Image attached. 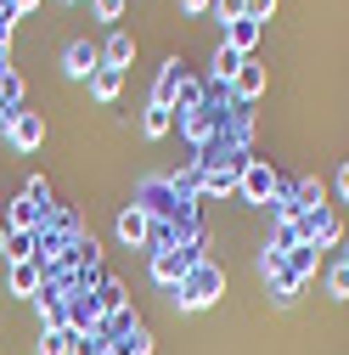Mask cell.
Instances as JSON below:
<instances>
[{"label":"cell","instance_id":"obj_34","mask_svg":"<svg viewBox=\"0 0 349 355\" xmlns=\"http://www.w3.org/2000/svg\"><path fill=\"white\" fill-rule=\"evenodd\" d=\"M181 6H186V12H208V6H214V0H181Z\"/></svg>","mask_w":349,"mask_h":355},{"label":"cell","instance_id":"obj_15","mask_svg":"<svg viewBox=\"0 0 349 355\" xmlns=\"http://www.w3.org/2000/svg\"><path fill=\"white\" fill-rule=\"evenodd\" d=\"M147 232H152V220H147L141 209H124V214H118V237H124L129 248H147Z\"/></svg>","mask_w":349,"mask_h":355},{"label":"cell","instance_id":"obj_23","mask_svg":"<svg viewBox=\"0 0 349 355\" xmlns=\"http://www.w3.org/2000/svg\"><path fill=\"white\" fill-rule=\"evenodd\" d=\"M287 271H293V277L304 282V277H310V271H316V248H310V243H298V248L287 254Z\"/></svg>","mask_w":349,"mask_h":355},{"label":"cell","instance_id":"obj_31","mask_svg":"<svg viewBox=\"0 0 349 355\" xmlns=\"http://www.w3.org/2000/svg\"><path fill=\"white\" fill-rule=\"evenodd\" d=\"M23 107H6V102H0V136H6V130H12V119H17Z\"/></svg>","mask_w":349,"mask_h":355},{"label":"cell","instance_id":"obj_26","mask_svg":"<svg viewBox=\"0 0 349 355\" xmlns=\"http://www.w3.org/2000/svg\"><path fill=\"white\" fill-rule=\"evenodd\" d=\"M0 102H6V107H23V79H17V73H0Z\"/></svg>","mask_w":349,"mask_h":355},{"label":"cell","instance_id":"obj_4","mask_svg":"<svg viewBox=\"0 0 349 355\" xmlns=\"http://www.w3.org/2000/svg\"><path fill=\"white\" fill-rule=\"evenodd\" d=\"M276 181L282 175L265 164V158H248V169H242V181H237V192L248 198V203H271L276 198Z\"/></svg>","mask_w":349,"mask_h":355},{"label":"cell","instance_id":"obj_7","mask_svg":"<svg viewBox=\"0 0 349 355\" xmlns=\"http://www.w3.org/2000/svg\"><path fill=\"white\" fill-rule=\"evenodd\" d=\"M46 220H51V203H39V198H12V209H6V226L12 232H39V226H46Z\"/></svg>","mask_w":349,"mask_h":355},{"label":"cell","instance_id":"obj_18","mask_svg":"<svg viewBox=\"0 0 349 355\" xmlns=\"http://www.w3.org/2000/svg\"><path fill=\"white\" fill-rule=\"evenodd\" d=\"M242 62H248V57H237V51L226 46V40H220V51H214V62H208V68H214V79H220V85H231Z\"/></svg>","mask_w":349,"mask_h":355},{"label":"cell","instance_id":"obj_36","mask_svg":"<svg viewBox=\"0 0 349 355\" xmlns=\"http://www.w3.org/2000/svg\"><path fill=\"white\" fill-rule=\"evenodd\" d=\"M0 73H12V57H6V51H0Z\"/></svg>","mask_w":349,"mask_h":355},{"label":"cell","instance_id":"obj_2","mask_svg":"<svg viewBox=\"0 0 349 355\" xmlns=\"http://www.w3.org/2000/svg\"><path fill=\"white\" fill-rule=\"evenodd\" d=\"M136 209L147 220H174V214H181V198H174L169 175H147V181H136Z\"/></svg>","mask_w":349,"mask_h":355},{"label":"cell","instance_id":"obj_14","mask_svg":"<svg viewBox=\"0 0 349 355\" xmlns=\"http://www.w3.org/2000/svg\"><path fill=\"white\" fill-rule=\"evenodd\" d=\"M231 91H237V102H253L259 91H265V62H253V57H248V62L237 68V79H231Z\"/></svg>","mask_w":349,"mask_h":355},{"label":"cell","instance_id":"obj_33","mask_svg":"<svg viewBox=\"0 0 349 355\" xmlns=\"http://www.w3.org/2000/svg\"><path fill=\"white\" fill-rule=\"evenodd\" d=\"M6 243H12V226H6V220H0V259H6Z\"/></svg>","mask_w":349,"mask_h":355},{"label":"cell","instance_id":"obj_1","mask_svg":"<svg viewBox=\"0 0 349 355\" xmlns=\"http://www.w3.org/2000/svg\"><path fill=\"white\" fill-rule=\"evenodd\" d=\"M220 293H226V271H220L214 259H192V271L181 277V288H174L181 310H208Z\"/></svg>","mask_w":349,"mask_h":355},{"label":"cell","instance_id":"obj_24","mask_svg":"<svg viewBox=\"0 0 349 355\" xmlns=\"http://www.w3.org/2000/svg\"><path fill=\"white\" fill-rule=\"evenodd\" d=\"M214 17H220L226 28H231V23H242V17H248V0H214Z\"/></svg>","mask_w":349,"mask_h":355},{"label":"cell","instance_id":"obj_12","mask_svg":"<svg viewBox=\"0 0 349 355\" xmlns=\"http://www.w3.org/2000/svg\"><path fill=\"white\" fill-rule=\"evenodd\" d=\"M169 187H174V198H181V203H197V198H203V164H197V158L181 164V169L169 175Z\"/></svg>","mask_w":349,"mask_h":355},{"label":"cell","instance_id":"obj_13","mask_svg":"<svg viewBox=\"0 0 349 355\" xmlns=\"http://www.w3.org/2000/svg\"><path fill=\"white\" fill-rule=\"evenodd\" d=\"M259 34H265V23H259V17H242V23H231V28H226V46H231L237 57H253Z\"/></svg>","mask_w":349,"mask_h":355},{"label":"cell","instance_id":"obj_37","mask_svg":"<svg viewBox=\"0 0 349 355\" xmlns=\"http://www.w3.org/2000/svg\"><path fill=\"white\" fill-rule=\"evenodd\" d=\"M338 259H343V265H349V237H343V254H338Z\"/></svg>","mask_w":349,"mask_h":355},{"label":"cell","instance_id":"obj_28","mask_svg":"<svg viewBox=\"0 0 349 355\" xmlns=\"http://www.w3.org/2000/svg\"><path fill=\"white\" fill-rule=\"evenodd\" d=\"M28 198H39V203H51V181H46V175H28V187H23Z\"/></svg>","mask_w":349,"mask_h":355},{"label":"cell","instance_id":"obj_27","mask_svg":"<svg viewBox=\"0 0 349 355\" xmlns=\"http://www.w3.org/2000/svg\"><path fill=\"white\" fill-rule=\"evenodd\" d=\"M91 6H96L102 23H118V17H124V0H91Z\"/></svg>","mask_w":349,"mask_h":355},{"label":"cell","instance_id":"obj_35","mask_svg":"<svg viewBox=\"0 0 349 355\" xmlns=\"http://www.w3.org/2000/svg\"><path fill=\"white\" fill-rule=\"evenodd\" d=\"M34 6H39V0H12V12H17V17H23V12H34Z\"/></svg>","mask_w":349,"mask_h":355},{"label":"cell","instance_id":"obj_5","mask_svg":"<svg viewBox=\"0 0 349 355\" xmlns=\"http://www.w3.org/2000/svg\"><path fill=\"white\" fill-rule=\"evenodd\" d=\"M186 271H192V254H186V248H158V254H152V282H158V288H181Z\"/></svg>","mask_w":349,"mask_h":355},{"label":"cell","instance_id":"obj_16","mask_svg":"<svg viewBox=\"0 0 349 355\" xmlns=\"http://www.w3.org/2000/svg\"><path fill=\"white\" fill-rule=\"evenodd\" d=\"M96 310H102V322L124 310V282H118V277H102V282H96Z\"/></svg>","mask_w":349,"mask_h":355},{"label":"cell","instance_id":"obj_20","mask_svg":"<svg viewBox=\"0 0 349 355\" xmlns=\"http://www.w3.org/2000/svg\"><path fill=\"white\" fill-rule=\"evenodd\" d=\"M68 344H73V327H46L39 333V355H68Z\"/></svg>","mask_w":349,"mask_h":355},{"label":"cell","instance_id":"obj_11","mask_svg":"<svg viewBox=\"0 0 349 355\" xmlns=\"http://www.w3.org/2000/svg\"><path fill=\"white\" fill-rule=\"evenodd\" d=\"M129 62H136V40H129L124 28H113V34L102 40V68H118V73H124Z\"/></svg>","mask_w":349,"mask_h":355},{"label":"cell","instance_id":"obj_32","mask_svg":"<svg viewBox=\"0 0 349 355\" xmlns=\"http://www.w3.org/2000/svg\"><path fill=\"white\" fill-rule=\"evenodd\" d=\"M338 198H349V164L338 169Z\"/></svg>","mask_w":349,"mask_h":355},{"label":"cell","instance_id":"obj_8","mask_svg":"<svg viewBox=\"0 0 349 355\" xmlns=\"http://www.w3.org/2000/svg\"><path fill=\"white\" fill-rule=\"evenodd\" d=\"M39 288H46V271H39V259H12V271H6V293H17V299H39Z\"/></svg>","mask_w":349,"mask_h":355},{"label":"cell","instance_id":"obj_19","mask_svg":"<svg viewBox=\"0 0 349 355\" xmlns=\"http://www.w3.org/2000/svg\"><path fill=\"white\" fill-rule=\"evenodd\" d=\"M91 91H96V102H118V91H124V73H118V68H96Z\"/></svg>","mask_w":349,"mask_h":355},{"label":"cell","instance_id":"obj_17","mask_svg":"<svg viewBox=\"0 0 349 355\" xmlns=\"http://www.w3.org/2000/svg\"><path fill=\"white\" fill-rule=\"evenodd\" d=\"M293 203H298V214H310V209L327 203V187L316 181V175H304V181H293Z\"/></svg>","mask_w":349,"mask_h":355},{"label":"cell","instance_id":"obj_30","mask_svg":"<svg viewBox=\"0 0 349 355\" xmlns=\"http://www.w3.org/2000/svg\"><path fill=\"white\" fill-rule=\"evenodd\" d=\"M12 23H17L12 12H0V51H6V46H12Z\"/></svg>","mask_w":349,"mask_h":355},{"label":"cell","instance_id":"obj_22","mask_svg":"<svg viewBox=\"0 0 349 355\" xmlns=\"http://www.w3.org/2000/svg\"><path fill=\"white\" fill-rule=\"evenodd\" d=\"M169 124H174V113H169V107H147L141 136H152V141H158V136H169Z\"/></svg>","mask_w":349,"mask_h":355},{"label":"cell","instance_id":"obj_25","mask_svg":"<svg viewBox=\"0 0 349 355\" xmlns=\"http://www.w3.org/2000/svg\"><path fill=\"white\" fill-rule=\"evenodd\" d=\"M327 293H332V299H349V265H343V259L327 271Z\"/></svg>","mask_w":349,"mask_h":355},{"label":"cell","instance_id":"obj_10","mask_svg":"<svg viewBox=\"0 0 349 355\" xmlns=\"http://www.w3.org/2000/svg\"><path fill=\"white\" fill-rule=\"evenodd\" d=\"M62 68H68L73 79H96V68H102V46H91V40H73V46L62 51Z\"/></svg>","mask_w":349,"mask_h":355},{"label":"cell","instance_id":"obj_9","mask_svg":"<svg viewBox=\"0 0 349 355\" xmlns=\"http://www.w3.org/2000/svg\"><path fill=\"white\" fill-rule=\"evenodd\" d=\"M181 79H186V62L169 57V62L158 68V79H152V107H169V113H174V91H181Z\"/></svg>","mask_w":349,"mask_h":355},{"label":"cell","instance_id":"obj_3","mask_svg":"<svg viewBox=\"0 0 349 355\" xmlns=\"http://www.w3.org/2000/svg\"><path fill=\"white\" fill-rule=\"evenodd\" d=\"M298 237L310 243V248L338 243V237H343V226H338V209H332V203H321V209H310V214H298Z\"/></svg>","mask_w":349,"mask_h":355},{"label":"cell","instance_id":"obj_6","mask_svg":"<svg viewBox=\"0 0 349 355\" xmlns=\"http://www.w3.org/2000/svg\"><path fill=\"white\" fill-rule=\"evenodd\" d=\"M6 141H12L17 153H34L39 141H46V113H34V107H23V113L12 119V130H6Z\"/></svg>","mask_w":349,"mask_h":355},{"label":"cell","instance_id":"obj_21","mask_svg":"<svg viewBox=\"0 0 349 355\" xmlns=\"http://www.w3.org/2000/svg\"><path fill=\"white\" fill-rule=\"evenodd\" d=\"M34 254H39V232H12L6 259H34Z\"/></svg>","mask_w":349,"mask_h":355},{"label":"cell","instance_id":"obj_29","mask_svg":"<svg viewBox=\"0 0 349 355\" xmlns=\"http://www.w3.org/2000/svg\"><path fill=\"white\" fill-rule=\"evenodd\" d=\"M271 12H276V0H248V17H259V23H265Z\"/></svg>","mask_w":349,"mask_h":355}]
</instances>
